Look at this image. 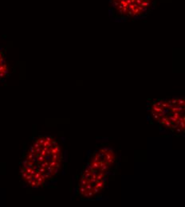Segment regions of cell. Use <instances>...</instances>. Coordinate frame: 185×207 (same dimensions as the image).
Instances as JSON below:
<instances>
[{"mask_svg": "<svg viewBox=\"0 0 185 207\" xmlns=\"http://www.w3.org/2000/svg\"><path fill=\"white\" fill-rule=\"evenodd\" d=\"M62 162V149L58 140L49 135L39 136L34 140L23 159L21 177L30 187H43L58 175Z\"/></svg>", "mask_w": 185, "mask_h": 207, "instance_id": "1", "label": "cell"}, {"mask_svg": "<svg viewBox=\"0 0 185 207\" xmlns=\"http://www.w3.org/2000/svg\"><path fill=\"white\" fill-rule=\"evenodd\" d=\"M116 162L117 155L110 147H101L93 153L78 182L81 197L85 199L98 197L106 187Z\"/></svg>", "mask_w": 185, "mask_h": 207, "instance_id": "2", "label": "cell"}, {"mask_svg": "<svg viewBox=\"0 0 185 207\" xmlns=\"http://www.w3.org/2000/svg\"><path fill=\"white\" fill-rule=\"evenodd\" d=\"M151 122L160 130L175 136L185 135V98L153 99L147 103Z\"/></svg>", "mask_w": 185, "mask_h": 207, "instance_id": "3", "label": "cell"}, {"mask_svg": "<svg viewBox=\"0 0 185 207\" xmlns=\"http://www.w3.org/2000/svg\"><path fill=\"white\" fill-rule=\"evenodd\" d=\"M113 11L123 20L140 19L154 9L156 0H110Z\"/></svg>", "mask_w": 185, "mask_h": 207, "instance_id": "4", "label": "cell"}, {"mask_svg": "<svg viewBox=\"0 0 185 207\" xmlns=\"http://www.w3.org/2000/svg\"><path fill=\"white\" fill-rule=\"evenodd\" d=\"M8 74L7 62L6 61L5 56L3 53L0 50V78L7 77Z\"/></svg>", "mask_w": 185, "mask_h": 207, "instance_id": "5", "label": "cell"}]
</instances>
